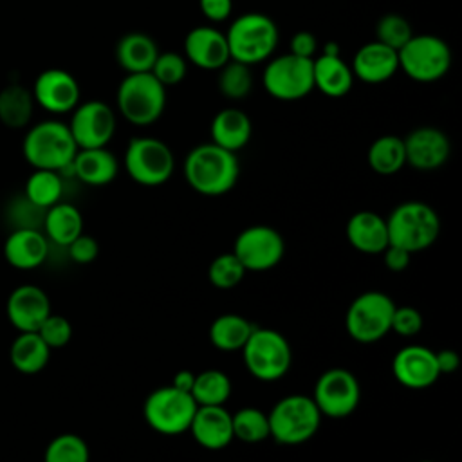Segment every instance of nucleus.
<instances>
[{"label": "nucleus", "instance_id": "36", "mask_svg": "<svg viewBox=\"0 0 462 462\" xmlns=\"http://www.w3.org/2000/svg\"><path fill=\"white\" fill-rule=\"evenodd\" d=\"M32 94L20 87L9 85L0 92V119L11 128L23 126L32 114Z\"/></svg>", "mask_w": 462, "mask_h": 462}, {"label": "nucleus", "instance_id": "18", "mask_svg": "<svg viewBox=\"0 0 462 462\" xmlns=\"http://www.w3.org/2000/svg\"><path fill=\"white\" fill-rule=\"evenodd\" d=\"M402 141L406 164L419 171L439 170L451 155V141L437 126L413 128Z\"/></svg>", "mask_w": 462, "mask_h": 462}, {"label": "nucleus", "instance_id": "28", "mask_svg": "<svg viewBox=\"0 0 462 462\" xmlns=\"http://www.w3.org/2000/svg\"><path fill=\"white\" fill-rule=\"evenodd\" d=\"M159 47L155 40L144 32H128L116 43V61L126 72H150Z\"/></svg>", "mask_w": 462, "mask_h": 462}, {"label": "nucleus", "instance_id": "5", "mask_svg": "<svg viewBox=\"0 0 462 462\" xmlns=\"http://www.w3.org/2000/svg\"><path fill=\"white\" fill-rule=\"evenodd\" d=\"M271 439L282 446L309 442L319 430L321 413L310 395L289 393L267 411Z\"/></svg>", "mask_w": 462, "mask_h": 462}, {"label": "nucleus", "instance_id": "10", "mask_svg": "<svg viewBox=\"0 0 462 462\" xmlns=\"http://www.w3.org/2000/svg\"><path fill=\"white\" fill-rule=\"evenodd\" d=\"M395 301L383 291H365L357 294L346 309L345 328L361 345L381 341L392 328Z\"/></svg>", "mask_w": 462, "mask_h": 462}, {"label": "nucleus", "instance_id": "20", "mask_svg": "<svg viewBox=\"0 0 462 462\" xmlns=\"http://www.w3.org/2000/svg\"><path fill=\"white\" fill-rule=\"evenodd\" d=\"M184 58L202 70H218L231 60L226 34L213 25L193 27L184 38Z\"/></svg>", "mask_w": 462, "mask_h": 462}, {"label": "nucleus", "instance_id": "38", "mask_svg": "<svg viewBox=\"0 0 462 462\" xmlns=\"http://www.w3.org/2000/svg\"><path fill=\"white\" fill-rule=\"evenodd\" d=\"M43 462H90V449L83 437L76 433H61L47 444Z\"/></svg>", "mask_w": 462, "mask_h": 462}, {"label": "nucleus", "instance_id": "35", "mask_svg": "<svg viewBox=\"0 0 462 462\" xmlns=\"http://www.w3.org/2000/svg\"><path fill=\"white\" fill-rule=\"evenodd\" d=\"M233 439L245 444H258L271 439L269 417L256 406H244L231 413Z\"/></svg>", "mask_w": 462, "mask_h": 462}, {"label": "nucleus", "instance_id": "3", "mask_svg": "<svg viewBox=\"0 0 462 462\" xmlns=\"http://www.w3.org/2000/svg\"><path fill=\"white\" fill-rule=\"evenodd\" d=\"M78 152L67 123L47 119L31 126L22 143V153L34 170L65 171Z\"/></svg>", "mask_w": 462, "mask_h": 462}, {"label": "nucleus", "instance_id": "22", "mask_svg": "<svg viewBox=\"0 0 462 462\" xmlns=\"http://www.w3.org/2000/svg\"><path fill=\"white\" fill-rule=\"evenodd\" d=\"M188 431L200 448L209 451L224 449L235 440L231 411L226 406H197Z\"/></svg>", "mask_w": 462, "mask_h": 462}, {"label": "nucleus", "instance_id": "46", "mask_svg": "<svg viewBox=\"0 0 462 462\" xmlns=\"http://www.w3.org/2000/svg\"><path fill=\"white\" fill-rule=\"evenodd\" d=\"M383 256V263L388 271L392 273H402L404 269H408L410 262H411V253H408L406 249L388 244L386 249L381 253Z\"/></svg>", "mask_w": 462, "mask_h": 462}, {"label": "nucleus", "instance_id": "32", "mask_svg": "<svg viewBox=\"0 0 462 462\" xmlns=\"http://www.w3.org/2000/svg\"><path fill=\"white\" fill-rule=\"evenodd\" d=\"M366 162L377 175L388 177L399 173L406 166L404 141L399 135L386 134L372 141L366 152Z\"/></svg>", "mask_w": 462, "mask_h": 462}, {"label": "nucleus", "instance_id": "37", "mask_svg": "<svg viewBox=\"0 0 462 462\" xmlns=\"http://www.w3.org/2000/svg\"><path fill=\"white\" fill-rule=\"evenodd\" d=\"M217 72V87L224 97L238 101L247 97L253 90V74L249 65L229 60Z\"/></svg>", "mask_w": 462, "mask_h": 462}, {"label": "nucleus", "instance_id": "12", "mask_svg": "<svg viewBox=\"0 0 462 462\" xmlns=\"http://www.w3.org/2000/svg\"><path fill=\"white\" fill-rule=\"evenodd\" d=\"M265 92L280 101H298L314 90L312 60L291 52L271 56L262 74Z\"/></svg>", "mask_w": 462, "mask_h": 462}, {"label": "nucleus", "instance_id": "11", "mask_svg": "<svg viewBox=\"0 0 462 462\" xmlns=\"http://www.w3.org/2000/svg\"><path fill=\"white\" fill-rule=\"evenodd\" d=\"M195 410L197 402L191 393L168 384L148 393L143 404V417L153 431L175 437L189 430Z\"/></svg>", "mask_w": 462, "mask_h": 462}, {"label": "nucleus", "instance_id": "42", "mask_svg": "<svg viewBox=\"0 0 462 462\" xmlns=\"http://www.w3.org/2000/svg\"><path fill=\"white\" fill-rule=\"evenodd\" d=\"M40 337L47 343V346L52 348H61L72 339V325L65 316L60 314H49L43 323L36 330Z\"/></svg>", "mask_w": 462, "mask_h": 462}, {"label": "nucleus", "instance_id": "8", "mask_svg": "<svg viewBox=\"0 0 462 462\" xmlns=\"http://www.w3.org/2000/svg\"><path fill=\"white\" fill-rule=\"evenodd\" d=\"M123 166L135 184L155 188L168 182L173 175L175 155L164 141L150 135H135L125 148Z\"/></svg>", "mask_w": 462, "mask_h": 462}, {"label": "nucleus", "instance_id": "39", "mask_svg": "<svg viewBox=\"0 0 462 462\" xmlns=\"http://www.w3.org/2000/svg\"><path fill=\"white\" fill-rule=\"evenodd\" d=\"M245 273L247 271L244 269L240 260L233 254V251H229V253H220L211 260L208 267V280L213 287L227 291L240 285Z\"/></svg>", "mask_w": 462, "mask_h": 462}, {"label": "nucleus", "instance_id": "48", "mask_svg": "<svg viewBox=\"0 0 462 462\" xmlns=\"http://www.w3.org/2000/svg\"><path fill=\"white\" fill-rule=\"evenodd\" d=\"M435 361H437V368L439 374H453L458 370L460 366V356L457 350L453 348H442L435 352Z\"/></svg>", "mask_w": 462, "mask_h": 462}, {"label": "nucleus", "instance_id": "25", "mask_svg": "<svg viewBox=\"0 0 462 462\" xmlns=\"http://www.w3.org/2000/svg\"><path fill=\"white\" fill-rule=\"evenodd\" d=\"M87 186H106L119 173L117 157L106 148H78L69 168Z\"/></svg>", "mask_w": 462, "mask_h": 462}, {"label": "nucleus", "instance_id": "23", "mask_svg": "<svg viewBox=\"0 0 462 462\" xmlns=\"http://www.w3.org/2000/svg\"><path fill=\"white\" fill-rule=\"evenodd\" d=\"M345 235L348 244L363 254H381L390 244L386 218L370 209L356 211L346 220Z\"/></svg>", "mask_w": 462, "mask_h": 462}, {"label": "nucleus", "instance_id": "13", "mask_svg": "<svg viewBox=\"0 0 462 462\" xmlns=\"http://www.w3.org/2000/svg\"><path fill=\"white\" fill-rule=\"evenodd\" d=\"M310 397L321 417L345 419L357 410L361 401V386L350 370L334 366L325 370L316 379Z\"/></svg>", "mask_w": 462, "mask_h": 462}, {"label": "nucleus", "instance_id": "1", "mask_svg": "<svg viewBox=\"0 0 462 462\" xmlns=\"http://www.w3.org/2000/svg\"><path fill=\"white\" fill-rule=\"evenodd\" d=\"M182 173L188 186L204 197H220L235 188L240 175V162L235 152L202 143L184 157Z\"/></svg>", "mask_w": 462, "mask_h": 462}, {"label": "nucleus", "instance_id": "49", "mask_svg": "<svg viewBox=\"0 0 462 462\" xmlns=\"http://www.w3.org/2000/svg\"><path fill=\"white\" fill-rule=\"evenodd\" d=\"M193 381H195V372L188 370V368H182L179 372L173 374V379H171V386H175L177 390H182V392H191V386H193Z\"/></svg>", "mask_w": 462, "mask_h": 462}, {"label": "nucleus", "instance_id": "27", "mask_svg": "<svg viewBox=\"0 0 462 462\" xmlns=\"http://www.w3.org/2000/svg\"><path fill=\"white\" fill-rule=\"evenodd\" d=\"M312 78L314 88L332 99L346 96L356 79L350 63H346L341 56L328 54H318L312 60Z\"/></svg>", "mask_w": 462, "mask_h": 462}, {"label": "nucleus", "instance_id": "2", "mask_svg": "<svg viewBox=\"0 0 462 462\" xmlns=\"http://www.w3.org/2000/svg\"><path fill=\"white\" fill-rule=\"evenodd\" d=\"M224 34L227 40L229 58L249 67L267 61L280 42L276 22L258 11L236 16Z\"/></svg>", "mask_w": 462, "mask_h": 462}, {"label": "nucleus", "instance_id": "24", "mask_svg": "<svg viewBox=\"0 0 462 462\" xmlns=\"http://www.w3.org/2000/svg\"><path fill=\"white\" fill-rule=\"evenodd\" d=\"M47 254L49 240L34 227H20L13 231L4 244V256L7 263L20 271H32L40 267Z\"/></svg>", "mask_w": 462, "mask_h": 462}, {"label": "nucleus", "instance_id": "7", "mask_svg": "<svg viewBox=\"0 0 462 462\" xmlns=\"http://www.w3.org/2000/svg\"><path fill=\"white\" fill-rule=\"evenodd\" d=\"M240 352L247 372L254 379L265 383L282 379L292 365L289 339L282 332L269 327L254 325Z\"/></svg>", "mask_w": 462, "mask_h": 462}, {"label": "nucleus", "instance_id": "9", "mask_svg": "<svg viewBox=\"0 0 462 462\" xmlns=\"http://www.w3.org/2000/svg\"><path fill=\"white\" fill-rule=\"evenodd\" d=\"M399 70L417 83L442 79L451 69V49L435 34H413L399 51Z\"/></svg>", "mask_w": 462, "mask_h": 462}, {"label": "nucleus", "instance_id": "33", "mask_svg": "<svg viewBox=\"0 0 462 462\" xmlns=\"http://www.w3.org/2000/svg\"><path fill=\"white\" fill-rule=\"evenodd\" d=\"M233 392L231 379L226 372L217 368H208L195 374L191 386V397L197 406H224Z\"/></svg>", "mask_w": 462, "mask_h": 462}, {"label": "nucleus", "instance_id": "21", "mask_svg": "<svg viewBox=\"0 0 462 462\" xmlns=\"http://www.w3.org/2000/svg\"><path fill=\"white\" fill-rule=\"evenodd\" d=\"M350 69L354 78L366 85L384 83L399 70L397 51L377 40L368 42L356 51Z\"/></svg>", "mask_w": 462, "mask_h": 462}, {"label": "nucleus", "instance_id": "50", "mask_svg": "<svg viewBox=\"0 0 462 462\" xmlns=\"http://www.w3.org/2000/svg\"><path fill=\"white\" fill-rule=\"evenodd\" d=\"M318 54H328V56H341V47L337 42H327Z\"/></svg>", "mask_w": 462, "mask_h": 462}, {"label": "nucleus", "instance_id": "6", "mask_svg": "<svg viewBox=\"0 0 462 462\" xmlns=\"http://www.w3.org/2000/svg\"><path fill=\"white\" fill-rule=\"evenodd\" d=\"M119 116L134 126H150L157 123L166 108V87L152 72L126 74L116 92Z\"/></svg>", "mask_w": 462, "mask_h": 462}, {"label": "nucleus", "instance_id": "45", "mask_svg": "<svg viewBox=\"0 0 462 462\" xmlns=\"http://www.w3.org/2000/svg\"><path fill=\"white\" fill-rule=\"evenodd\" d=\"M289 45H291L289 52L298 56V58L314 60L318 56V52H319L318 38L310 31H298V32H294Z\"/></svg>", "mask_w": 462, "mask_h": 462}, {"label": "nucleus", "instance_id": "41", "mask_svg": "<svg viewBox=\"0 0 462 462\" xmlns=\"http://www.w3.org/2000/svg\"><path fill=\"white\" fill-rule=\"evenodd\" d=\"M150 72L166 88L168 87H175V85H179L186 78V74H188V61H186L184 54L164 51V52L157 54Z\"/></svg>", "mask_w": 462, "mask_h": 462}, {"label": "nucleus", "instance_id": "40", "mask_svg": "<svg viewBox=\"0 0 462 462\" xmlns=\"http://www.w3.org/2000/svg\"><path fill=\"white\" fill-rule=\"evenodd\" d=\"M411 36V25L402 14L386 13L375 23V40L395 51H399Z\"/></svg>", "mask_w": 462, "mask_h": 462}, {"label": "nucleus", "instance_id": "31", "mask_svg": "<svg viewBox=\"0 0 462 462\" xmlns=\"http://www.w3.org/2000/svg\"><path fill=\"white\" fill-rule=\"evenodd\" d=\"M254 325L242 314L226 312L217 316L208 330L209 343L222 352L242 350L247 337L251 336Z\"/></svg>", "mask_w": 462, "mask_h": 462}, {"label": "nucleus", "instance_id": "51", "mask_svg": "<svg viewBox=\"0 0 462 462\" xmlns=\"http://www.w3.org/2000/svg\"><path fill=\"white\" fill-rule=\"evenodd\" d=\"M419 462H433V460H419Z\"/></svg>", "mask_w": 462, "mask_h": 462}, {"label": "nucleus", "instance_id": "43", "mask_svg": "<svg viewBox=\"0 0 462 462\" xmlns=\"http://www.w3.org/2000/svg\"><path fill=\"white\" fill-rule=\"evenodd\" d=\"M424 319L419 309L411 305H395L392 314V328L390 332H395L402 337H413L422 330Z\"/></svg>", "mask_w": 462, "mask_h": 462}, {"label": "nucleus", "instance_id": "19", "mask_svg": "<svg viewBox=\"0 0 462 462\" xmlns=\"http://www.w3.org/2000/svg\"><path fill=\"white\" fill-rule=\"evenodd\" d=\"M51 312V300L38 285H18L7 296L5 314L18 332H36Z\"/></svg>", "mask_w": 462, "mask_h": 462}, {"label": "nucleus", "instance_id": "47", "mask_svg": "<svg viewBox=\"0 0 462 462\" xmlns=\"http://www.w3.org/2000/svg\"><path fill=\"white\" fill-rule=\"evenodd\" d=\"M200 13L215 23H220L231 16L233 0H199Z\"/></svg>", "mask_w": 462, "mask_h": 462}, {"label": "nucleus", "instance_id": "4", "mask_svg": "<svg viewBox=\"0 0 462 462\" xmlns=\"http://www.w3.org/2000/svg\"><path fill=\"white\" fill-rule=\"evenodd\" d=\"M388 242L419 253L433 245L440 233V218L437 211L422 200H406L397 204L386 217Z\"/></svg>", "mask_w": 462, "mask_h": 462}, {"label": "nucleus", "instance_id": "29", "mask_svg": "<svg viewBox=\"0 0 462 462\" xmlns=\"http://www.w3.org/2000/svg\"><path fill=\"white\" fill-rule=\"evenodd\" d=\"M43 229L49 242L67 247L74 238L83 233V217L81 211L69 202H56L45 209Z\"/></svg>", "mask_w": 462, "mask_h": 462}, {"label": "nucleus", "instance_id": "14", "mask_svg": "<svg viewBox=\"0 0 462 462\" xmlns=\"http://www.w3.org/2000/svg\"><path fill=\"white\" fill-rule=\"evenodd\" d=\"M233 254L247 273H265L282 262L285 242L274 227L267 224H253L236 235Z\"/></svg>", "mask_w": 462, "mask_h": 462}, {"label": "nucleus", "instance_id": "44", "mask_svg": "<svg viewBox=\"0 0 462 462\" xmlns=\"http://www.w3.org/2000/svg\"><path fill=\"white\" fill-rule=\"evenodd\" d=\"M67 251H69V256L76 263H90L99 254V244L94 236H90L87 233H81L78 238H74L67 245Z\"/></svg>", "mask_w": 462, "mask_h": 462}, {"label": "nucleus", "instance_id": "15", "mask_svg": "<svg viewBox=\"0 0 462 462\" xmlns=\"http://www.w3.org/2000/svg\"><path fill=\"white\" fill-rule=\"evenodd\" d=\"M67 125L78 148H103L112 141L117 119L108 103L88 99L78 103Z\"/></svg>", "mask_w": 462, "mask_h": 462}, {"label": "nucleus", "instance_id": "17", "mask_svg": "<svg viewBox=\"0 0 462 462\" xmlns=\"http://www.w3.org/2000/svg\"><path fill=\"white\" fill-rule=\"evenodd\" d=\"M392 374L395 381L410 390H426L440 377L435 350L424 345H404L392 359Z\"/></svg>", "mask_w": 462, "mask_h": 462}, {"label": "nucleus", "instance_id": "30", "mask_svg": "<svg viewBox=\"0 0 462 462\" xmlns=\"http://www.w3.org/2000/svg\"><path fill=\"white\" fill-rule=\"evenodd\" d=\"M9 359L16 372L32 375L47 366L51 359V348L38 332H18L11 343Z\"/></svg>", "mask_w": 462, "mask_h": 462}, {"label": "nucleus", "instance_id": "26", "mask_svg": "<svg viewBox=\"0 0 462 462\" xmlns=\"http://www.w3.org/2000/svg\"><path fill=\"white\" fill-rule=\"evenodd\" d=\"M209 135L211 143L236 153L251 141L253 123L247 112L236 106H226L213 116L209 123Z\"/></svg>", "mask_w": 462, "mask_h": 462}, {"label": "nucleus", "instance_id": "16", "mask_svg": "<svg viewBox=\"0 0 462 462\" xmlns=\"http://www.w3.org/2000/svg\"><path fill=\"white\" fill-rule=\"evenodd\" d=\"M32 99L51 114L72 112L81 97L78 79L65 69H45L32 85Z\"/></svg>", "mask_w": 462, "mask_h": 462}, {"label": "nucleus", "instance_id": "34", "mask_svg": "<svg viewBox=\"0 0 462 462\" xmlns=\"http://www.w3.org/2000/svg\"><path fill=\"white\" fill-rule=\"evenodd\" d=\"M63 179L54 170H34L25 180V199L40 209H49L61 200Z\"/></svg>", "mask_w": 462, "mask_h": 462}]
</instances>
